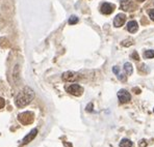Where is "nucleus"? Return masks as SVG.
<instances>
[{
	"label": "nucleus",
	"mask_w": 154,
	"mask_h": 147,
	"mask_svg": "<svg viewBox=\"0 0 154 147\" xmlns=\"http://www.w3.org/2000/svg\"><path fill=\"white\" fill-rule=\"evenodd\" d=\"M33 98H35L33 90L29 87H25L17 94V96L15 98V104L17 107L23 108L28 105V104H30Z\"/></svg>",
	"instance_id": "f257e3e1"
},
{
	"label": "nucleus",
	"mask_w": 154,
	"mask_h": 147,
	"mask_svg": "<svg viewBox=\"0 0 154 147\" xmlns=\"http://www.w3.org/2000/svg\"><path fill=\"white\" fill-rule=\"evenodd\" d=\"M18 120L20 121L23 125H27L33 122L35 120V114L30 111H26V112H22L18 115Z\"/></svg>",
	"instance_id": "f03ea898"
},
{
	"label": "nucleus",
	"mask_w": 154,
	"mask_h": 147,
	"mask_svg": "<svg viewBox=\"0 0 154 147\" xmlns=\"http://www.w3.org/2000/svg\"><path fill=\"white\" fill-rule=\"evenodd\" d=\"M67 92L75 96H80L83 92V88L78 84H72L67 87Z\"/></svg>",
	"instance_id": "7ed1b4c3"
},
{
	"label": "nucleus",
	"mask_w": 154,
	"mask_h": 147,
	"mask_svg": "<svg viewBox=\"0 0 154 147\" xmlns=\"http://www.w3.org/2000/svg\"><path fill=\"white\" fill-rule=\"evenodd\" d=\"M118 98H119V101L121 104H126L130 101L131 96L127 90L121 89V90H119V92H118Z\"/></svg>",
	"instance_id": "20e7f679"
},
{
	"label": "nucleus",
	"mask_w": 154,
	"mask_h": 147,
	"mask_svg": "<svg viewBox=\"0 0 154 147\" xmlns=\"http://www.w3.org/2000/svg\"><path fill=\"white\" fill-rule=\"evenodd\" d=\"M114 8H115V6L112 5V4L107 3V2H104L102 5H101L100 10L103 15H110V13L114 12Z\"/></svg>",
	"instance_id": "39448f33"
},
{
	"label": "nucleus",
	"mask_w": 154,
	"mask_h": 147,
	"mask_svg": "<svg viewBox=\"0 0 154 147\" xmlns=\"http://www.w3.org/2000/svg\"><path fill=\"white\" fill-rule=\"evenodd\" d=\"M126 21V16L124 13H119V15L116 16L114 19V25L116 27H121L122 25L125 23Z\"/></svg>",
	"instance_id": "423d86ee"
},
{
	"label": "nucleus",
	"mask_w": 154,
	"mask_h": 147,
	"mask_svg": "<svg viewBox=\"0 0 154 147\" xmlns=\"http://www.w3.org/2000/svg\"><path fill=\"white\" fill-rule=\"evenodd\" d=\"M77 79H78V76H77V74L73 73V72H67V73L63 74V80L65 81L72 82V81H75Z\"/></svg>",
	"instance_id": "0eeeda50"
},
{
	"label": "nucleus",
	"mask_w": 154,
	"mask_h": 147,
	"mask_svg": "<svg viewBox=\"0 0 154 147\" xmlns=\"http://www.w3.org/2000/svg\"><path fill=\"white\" fill-rule=\"evenodd\" d=\"M37 134H38V130H37V128H33V130L31 131V132L29 133V134L23 139V144H27V143H29V142L32 141V140L35 138Z\"/></svg>",
	"instance_id": "6e6552de"
},
{
	"label": "nucleus",
	"mask_w": 154,
	"mask_h": 147,
	"mask_svg": "<svg viewBox=\"0 0 154 147\" xmlns=\"http://www.w3.org/2000/svg\"><path fill=\"white\" fill-rule=\"evenodd\" d=\"M139 29V25L135 21H130L129 23L127 24V30L129 31L130 33H134L137 31Z\"/></svg>",
	"instance_id": "1a4fd4ad"
},
{
	"label": "nucleus",
	"mask_w": 154,
	"mask_h": 147,
	"mask_svg": "<svg viewBox=\"0 0 154 147\" xmlns=\"http://www.w3.org/2000/svg\"><path fill=\"white\" fill-rule=\"evenodd\" d=\"M112 72L117 75V77H118V79H119L120 81H122V82H124V81H126V77L124 76L123 74H121L120 73V71H119V67L118 66H114L112 67Z\"/></svg>",
	"instance_id": "9d476101"
},
{
	"label": "nucleus",
	"mask_w": 154,
	"mask_h": 147,
	"mask_svg": "<svg viewBox=\"0 0 154 147\" xmlns=\"http://www.w3.org/2000/svg\"><path fill=\"white\" fill-rule=\"evenodd\" d=\"M124 71L126 72V74H127L128 76H130V75L132 74V72H133L132 64H131L130 62H126L125 64H124Z\"/></svg>",
	"instance_id": "9b49d317"
},
{
	"label": "nucleus",
	"mask_w": 154,
	"mask_h": 147,
	"mask_svg": "<svg viewBox=\"0 0 154 147\" xmlns=\"http://www.w3.org/2000/svg\"><path fill=\"white\" fill-rule=\"evenodd\" d=\"M132 142L129 139H122L120 142V147H132Z\"/></svg>",
	"instance_id": "f8f14e48"
},
{
	"label": "nucleus",
	"mask_w": 154,
	"mask_h": 147,
	"mask_svg": "<svg viewBox=\"0 0 154 147\" xmlns=\"http://www.w3.org/2000/svg\"><path fill=\"white\" fill-rule=\"evenodd\" d=\"M129 6H130V2H129L128 0H123V1L121 2V8L123 10H131Z\"/></svg>",
	"instance_id": "ddd939ff"
},
{
	"label": "nucleus",
	"mask_w": 154,
	"mask_h": 147,
	"mask_svg": "<svg viewBox=\"0 0 154 147\" xmlns=\"http://www.w3.org/2000/svg\"><path fill=\"white\" fill-rule=\"evenodd\" d=\"M145 58H153L154 57V51L153 50H147L144 53Z\"/></svg>",
	"instance_id": "4468645a"
},
{
	"label": "nucleus",
	"mask_w": 154,
	"mask_h": 147,
	"mask_svg": "<svg viewBox=\"0 0 154 147\" xmlns=\"http://www.w3.org/2000/svg\"><path fill=\"white\" fill-rule=\"evenodd\" d=\"M77 22H78V18H77L76 16H71V17L69 18V24L70 25H74V24H76Z\"/></svg>",
	"instance_id": "2eb2a0df"
},
{
	"label": "nucleus",
	"mask_w": 154,
	"mask_h": 147,
	"mask_svg": "<svg viewBox=\"0 0 154 147\" xmlns=\"http://www.w3.org/2000/svg\"><path fill=\"white\" fill-rule=\"evenodd\" d=\"M133 43H132V40H124L123 43H122V46H124V47H128V46H131Z\"/></svg>",
	"instance_id": "dca6fc26"
},
{
	"label": "nucleus",
	"mask_w": 154,
	"mask_h": 147,
	"mask_svg": "<svg viewBox=\"0 0 154 147\" xmlns=\"http://www.w3.org/2000/svg\"><path fill=\"white\" fill-rule=\"evenodd\" d=\"M149 13V17H150V19L152 20V21H154V10H150L148 12Z\"/></svg>",
	"instance_id": "f3484780"
},
{
	"label": "nucleus",
	"mask_w": 154,
	"mask_h": 147,
	"mask_svg": "<svg viewBox=\"0 0 154 147\" xmlns=\"http://www.w3.org/2000/svg\"><path fill=\"white\" fill-rule=\"evenodd\" d=\"M4 106H5V101H4V99L2 98H0V109H2Z\"/></svg>",
	"instance_id": "a211bd4d"
},
{
	"label": "nucleus",
	"mask_w": 154,
	"mask_h": 147,
	"mask_svg": "<svg viewBox=\"0 0 154 147\" xmlns=\"http://www.w3.org/2000/svg\"><path fill=\"white\" fill-rule=\"evenodd\" d=\"M87 111L88 112H92L93 111V104L92 103H90L89 105L87 106Z\"/></svg>",
	"instance_id": "6ab92c4d"
},
{
	"label": "nucleus",
	"mask_w": 154,
	"mask_h": 147,
	"mask_svg": "<svg viewBox=\"0 0 154 147\" xmlns=\"http://www.w3.org/2000/svg\"><path fill=\"white\" fill-rule=\"evenodd\" d=\"M131 57L134 58V60H139V59H140V58H139V55H137V52H133V54L131 55Z\"/></svg>",
	"instance_id": "aec40b11"
},
{
	"label": "nucleus",
	"mask_w": 154,
	"mask_h": 147,
	"mask_svg": "<svg viewBox=\"0 0 154 147\" xmlns=\"http://www.w3.org/2000/svg\"><path fill=\"white\" fill-rule=\"evenodd\" d=\"M140 146L146 147L147 146V141H145V140H141V142H140Z\"/></svg>",
	"instance_id": "412c9836"
},
{
	"label": "nucleus",
	"mask_w": 154,
	"mask_h": 147,
	"mask_svg": "<svg viewBox=\"0 0 154 147\" xmlns=\"http://www.w3.org/2000/svg\"><path fill=\"white\" fill-rule=\"evenodd\" d=\"M133 91H135V93H141V89H139V88H133Z\"/></svg>",
	"instance_id": "4be33fe9"
},
{
	"label": "nucleus",
	"mask_w": 154,
	"mask_h": 147,
	"mask_svg": "<svg viewBox=\"0 0 154 147\" xmlns=\"http://www.w3.org/2000/svg\"><path fill=\"white\" fill-rule=\"evenodd\" d=\"M137 1H139V2H143V1H145V0H137Z\"/></svg>",
	"instance_id": "5701e85b"
},
{
	"label": "nucleus",
	"mask_w": 154,
	"mask_h": 147,
	"mask_svg": "<svg viewBox=\"0 0 154 147\" xmlns=\"http://www.w3.org/2000/svg\"><path fill=\"white\" fill-rule=\"evenodd\" d=\"M153 111H154V108H153Z\"/></svg>",
	"instance_id": "b1692460"
}]
</instances>
